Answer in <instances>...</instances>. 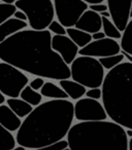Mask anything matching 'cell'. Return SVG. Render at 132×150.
I'll use <instances>...</instances> for the list:
<instances>
[{
  "instance_id": "cell-18",
  "label": "cell",
  "mask_w": 132,
  "mask_h": 150,
  "mask_svg": "<svg viewBox=\"0 0 132 150\" xmlns=\"http://www.w3.org/2000/svg\"><path fill=\"white\" fill-rule=\"evenodd\" d=\"M66 33L67 35L76 42V44L80 48L86 46L88 43H90L92 41V34L85 32L81 29H78L76 27H69L66 28Z\"/></svg>"
},
{
  "instance_id": "cell-39",
  "label": "cell",
  "mask_w": 132,
  "mask_h": 150,
  "mask_svg": "<svg viewBox=\"0 0 132 150\" xmlns=\"http://www.w3.org/2000/svg\"><path fill=\"white\" fill-rule=\"evenodd\" d=\"M0 1H2V2H4V3H11V4H14L17 0H0Z\"/></svg>"
},
{
  "instance_id": "cell-19",
  "label": "cell",
  "mask_w": 132,
  "mask_h": 150,
  "mask_svg": "<svg viewBox=\"0 0 132 150\" xmlns=\"http://www.w3.org/2000/svg\"><path fill=\"white\" fill-rule=\"evenodd\" d=\"M40 94L42 97L49 99H67L69 98L64 90L61 86H58L54 82L46 81L40 90Z\"/></svg>"
},
{
  "instance_id": "cell-2",
  "label": "cell",
  "mask_w": 132,
  "mask_h": 150,
  "mask_svg": "<svg viewBox=\"0 0 132 150\" xmlns=\"http://www.w3.org/2000/svg\"><path fill=\"white\" fill-rule=\"evenodd\" d=\"M74 119V104L67 99L40 103L25 117L16 141L26 149H37L67 136Z\"/></svg>"
},
{
  "instance_id": "cell-5",
  "label": "cell",
  "mask_w": 132,
  "mask_h": 150,
  "mask_svg": "<svg viewBox=\"0 0 132 150\" xmlns=\"http://www.w3.org/2000/svg\"><path fill=\"white\" fill-rule=\"evenodd\" d=\"M70 75L74 81L89 88H101L105 77L103 66L98 59L80 56L70 64Z\"/></svg>"
},
{
  "instance_id": "cell-23",
  "label": "cell",
  "mask_w": 132,
  "mask_h": 150,
  "mask_svg": "<svg viewBox=\"0 0 132 150\" xmlns=\"http://www.w3.org/2000/svg\"><path fill=\"white\" fill-rule=\"evenodd\" d=\"M102 29L104 34L106 35V37L113 38V39H121L122 38V33L119 30V28L115 25L111 20H109V18H104L102 17Z\"/></svg>"
},
{
  "instance_id": "cell-42",
  "label": "cell",
  "mask_w": 132,
  "mask_h": 150,
  "mask_svg": "<svg viewBox=\"0 0 132 150\" xmlns=\"http://www.w3.org/2000/svg\"><path fill=\"white\" fill-rule=\"evenodd\" d=\"M130 18H132V6H131V9H130Z\"/></svg>"
},
{
  "instance_id": "cell-29",
  "label": "cell",
  "mask_w": 132,
  "mask_h": 150,
  "mask_svg": "<svg viewBox=\"0 0 132 150\" xmlns=\"http://www.w3.org/2000/svg\"><path fill=\"white\" fill-rule=\"evenodd\" d=\"M44 77H40V76H37L36 78H34V79H32L31 81L29 82V86H31L33 90L35 91H40L41 90V88L44 86Z\"/></svg>"
},
{
  "instance_id": "cell-16",
  "label": "cell",
  "mask_w": 132,
  "mask_h": 150,
  "mask_svg": "<svg viewBox=\"0 0 132 150\" xmlns=\"http://www.w3.org/2000/svg\"><path fill=\"white\" fill-rule=\"evenodd\" d=\"M59 84L66 92L68 97L70 99H72V100H78V99L83 98V96L86 95L87 92L86 86L74 81L73 79L70 80L69 78L68 79H61L59 80Z\"/></svg>"
},
{
  "instance_id": "cell-22",
  "label": "cell",
  "mask_w": 132,
  "mask_h": 150,
  "mask_svg": "<svg viewBox=\"0 0 132 150\" xmlns=\"http://www.w3.org/2000/svg\"><path fill=\"white\" fill-rule=\"evenodd\" d=\"M120 45L123 52L132 54V18L131 20H129L125 30L122 33Z\"/></svg>"
},
{
  "instance_id": "cell-32",
  "label": "cell",
  "mask_w": 132,
  "mask_h": 150,
  "mask_svg": "<svg viewBox=\"0 0 132 150\" xmlns=\"http://www.w3.org/2000/svg\"><path fill=\"white\" fill-rule=\"evenodd\" d=\"M106 37V35L104 34L103 31H98V32H95V33L92 34V39L93 40H98V39H102V38Z\"/></svg>"
},
{
  "instance_id": "cell-12",
  "label": "cell",
  "mask_w": 132,
  "mask_h": 150,
  "mask_svg": "<svg viewBox=\"0 0 132 150\" xmlns=\"http://www.w3.org/2000/svg\"><path fill=\"white\" fill-rule=\"evenodd\" d=\"M52 47L61 56L65 63L70 65L74 61L78 54L80 47L76 42L66 35H56L52 36Z\"/></svg>"
},
{
  "instance_id": "cell-9",
  "label": "cell",
  "mask_w": 132,
  "mask_h": 150,
  "mask_svg": "<svg viewBox=\"0 0 132 150\" xmlns=\"http://www.w3.org/2000/svg\"><path fill=\"white\" fill-rule=\"evenodd\" d=\"M102 103L91 98H81L74 104V118L80 121H95L107 119Z\"/></svg>"
},
{
  "instance_id": "cell-34",
  "label": "cell",
  "mask_w": 132,
  "mask_h": 150,
  "mask_svg": "<svg viewBox=\"0 0 132 150\" xmlns=\"http://www.w3.org/2000/svg\"><path fill=\"white\" fill-rule=\"evenodd\" d=\"M121 52H122V54H124V57H125V59H127V61H128V62L132 63V54H127V52H123V50H121Z\"/></svg>"
},
{
  "instance_id": "cell-36",
  "label": "cell",
  "mask_w": 132,
  "mask_h": 150,
  "mask_svg": "<svg viewBox=\"0 0 132 150\" xmlns=\"http://www.w3.org/2000/svg\"><path fill=\"white\" fill-rule=\"evenodd\" d=\"M4 102H5V96L2 94V93L0 92V105L3 104Z\"/></svg>"
},
{
  "instance_id": "cell-27",
  "label": "cell",
  "mask_w": 132,
  "mask_h": 150,
  "mask_svg": "<svg viewBox=\"0 0 132 150\" xmlns=\"http://www.w3.org/2000/svg\"><path fill=\"white\" fill-rule=\"evenodd\" d=\"M66 147H68L67 140L62 139V140H60V141L56 142V143H53L48 146H44V147L37 148V149H32V150H63Z\"/></svg>"
},
{
  "instance_id": "cell-1",
  "label": "cell",
  "mask_w": 132,
  "mask_h": 150,
  "mask_svg": "<svg viewBox=\"0 0 132 150\" xmlns=\"http://www.w3.org/2000/svg\"><path fill=\"white\" fill-rule=\"evenodd\" d=\"M0 60L31 75L54 80L71 77L70 68L52 47L49 30L24 29L0 42Z\"/></svg>"
},
{
  "instance_id": "cell-26",
  "label": "cell",
  "mask_w": 132,
  "mask_h": 150,
  "mask_svg": "<svg viewBox=\"0 0 132 150\" xmlns=\"http://www.w3.org/2000/svg\"><path fill=\"white\" fill-rule=\"evenodd\" d=\"M48 30L53 34L56 35H66V28L62 25L59 21H55L53 20L52 23L50 24V26L48 27Z\"/></svg>"
},
{
  "instance_id": "cell-38",
  "label": "cell",
  "mask_w": 132,
  "mask_h": 150,
  "mask_svg": "<svg viewBox=\"0 0 132 150\" xmlns=\"http://www.w3.org/2000/svg\"><path fill=\"white\" fill-rule=\"evenodd\" d=\"M128 150H132V137L128 140Z\"/></svg>"
},
{
  "instance_id": "cell-11",
  "label": "cell",
  "mask_w": 132,
  "mask_h": 150,
  "mask_svg": "<svg viewBox=\"0 0 132 150\" xmlns=\"http://www.w3.org/2000/svg\"><path fill=\"white\" fill-rule=\"evenodd\" d=\"M132 0H107L111 19L121 32L125 30L130 20Z\"/></svg>"
},
{
  "instance_id": "cell-17",
  "label": "cell",
  "mask_w": 132,
  "mask_h": 150,
  "mask_svg": "<svg viewBox=\"0 0 132 150\" xmlns=\"http://www.w3.org/2000/svg\"><path fill=\"white\" fill-rule=\"evenodd\" d=\"M6 104L21 118H25L33 110V106L27 103L26 101H24L23 99L9 98L6 100Z\"/></svg>"
},
{
  "instance_id": "cell-30",
  "label": "cell",
  "mask_w": 132,
  "mask_h": 150,
  "mask_svg": "<svg viewBox=\"0 0 132 150\" xmlns=\"http://www.w3.org/2000/svg\"><path fill=\"white\" fill-rule=\"evenodd\" d=\"M89 8L92 9V11H96V13H100L104 11H107L108 7H107V4H104V3H95V4H90L89 5Z\"/></svg>"
},
{
  "instance_id": "cell-7",
  "label": "cell",
  "mask_w": 132,
  "mask_h": 150,
  "mask_svg": "<svg viewBox=\"0 0 132 150\" xmlns=\"http://www.w3.org/2000/svg\"><path fill=\"white\" fill-rule=\"evenodd\" d=\"M29 78L19 68L6 62L0 63V92L9 98H18Z\"/></svg>"
},
{
  "instance_id": "cell-24",
  "label": "cell",
  "mask_w": 132,
  "mask_h": 150,
  "mask_svg": "<svg viewBox=\"0 0 132 150\" xmlns=\"http://www.w3.org/2000/svg\"><path fill=\"white\" fill-rule=\"evenodd\" d=\"M125 57L122 52L118 54H113V56L108 57H103V58H99V62L101 63V65L103 66V68L106 70H111V69L115 68L116 66H118L119 64H121L124 61Z\"/></svg>"
},
{
  "instance_id": "cell-31",
  "label": "cell",
  "mask_w": 132,
  "mask_h": 150,
  "mask_svg": "<svg viewBox=\"0 0 132 150\" xmlns=\"http://www.w3.org/2000/svg\"><path fill=\"white\" fill-rule=\"evenodd\" d=\"M13 17L16 18V19H18V20H22V21H27V20H28L27 15H26L23 11H21V9H19V11H16Z\"/></svg>"
},
{
  "instance_id": "cell-6",
  "label": "cell",
  "mask_w": 132,
  "mask_h": 150,
  "mask_svg": "<svg viewBox=\"0 0 132 150\" xmlns=\"http://www.w3.org/2000/svg\"><path fill=\"white\" fill-rule=\"evenodd\" d=\"M15 5L27 15L31 29L46 30L54 20L55 8L52 0H17Z\"/></svg>"
},
{
  "instance_id": "cell-15",
  "label": "cell",
  "mask_w": 132,
  "mask_h": 150,
  "mask_svg": "<svg viewBox=\"0 0 132 150\" xmlns=\"http://www.w3.org/2000/svg\"><path fill=\"white\" fill-rule=\"evenodd\" d=\"M27 26H29V24L26 21L18 20L14 17L9 18L0 25V42L4 41L7 37L14 35L17 32L26 29Z\"/></svg>"
},
{
  "instance_id": "cell-3",
  "label": "cell",
  "mask_w": 132,
  "mask_h": 150,
  "mask_svg": "<svg viewBox=\"0 0 132 150\" xmlns=\"http://www.w3.org/2000/svg\"><path fill=\"white\" fill-rule=\"evenodd\" d=\"M102 104L111 120L132 129V63L122 62L105 74Z\"/></svg>"
},
{
  "instance_id": "cell-35",
  "label": "cell",
  "mask_w": 132,
  "mask_h": 150,
  "mask_svg": "<svg viewBox=\"0 0 132 150\" xmlns=\"http://www.w3.org/2000/svg\"><path fill=\"white\" fill-rule=\"evenodd\" d=\"M100 16L101 17H104V18H111V13H109V11L107 9V11H102V13H100Z\"/></svg>"
},
{
  "instance_id": "cell-40",
  "label": "cell",
  "mask_w": 132,
  "mask_h": 150,
  "mask_svg": "<svg viewBox=\"0 0 132 150\" xmlns=\"http://www.w3.org/2000/svg\"><path fill=\"white\" fill-rule=\"evenodd\" d=\"M11 150H26V148L25 147H23V146H18V147H15V148H13V149H11Z\"/></svg>"
},
{
  "instance_id": "cell-4",
  "label": "cell",
  "mask_w": 132,
  "mask_h": 150,
  "mask_svg": "<svg viewBox=\"0 0 132 150\" xmlns=\"http://www.w3.org/2000/svg\"><path fill=\"white\" fill-rule=\"evenodd\" d=\"M71 150H128L126 129L115 121H80L66 136Z\"/></svg>"
},
{
  "instance_id": "cell-33",
  "label": "cell",
  "mask_w": 132,
  "mask_h": 150,
  "mask_svg": "<svg viewBox=\"0 0 132 150\" xmlns=\"http://www.w3.org/2000/svg\"><path fill=\"white\" fill-rule=\"evenodd\" d=\"M88 4H95V3H102L104 0H84Z\"/></svg>"
},
{
  "instance_id": "cell-41",
  "label": "cell",
  "mask_w": 132,
  "mask_h": 150,
  "mask_svg": "<svg viewBox=\"0 0 132 150\" xmlns=\"http://www.w3.org/2000/svg\"><path fill=\"white\" fill-rule=\"evenodd\" d=\"M63 150H71V149H70V147H69V146H68V147L64 148V149H63Z\"/></svg>"
},
{
  "instance_id": "cell-8",
  "label": "cell",
  "mask_w": 132,
  "mask_h": 150,
  "mask_svg": "<svg viewBox=\"0 0 132 150\" xmlns=\"http://www.w3.org/2000/svg\"><path fill=\"white\" fill-rule=\"evenodd\" d=\"M55 15L65 28L74 27L81 16L89 8L84 0H54Z\"/></svg>"
},
{
  "instance_id": "cell-21",
  "label": "cell",
  "mask_w": 132,
  "mask_h": 150,
  "mask_svg": "<svg viewBox=\"0 0 132 150\" xmlns=\"http://www.w3.org/2000/svg\"><path fill=\"white\" fill-rule=\"evenodd\" d=\"M16 138L11 132L0 125V150H11L16 147Z\"/></svg>"
},
{
  "instance_id": "cell-37",
  "label": "cell",
  "mask_w": 132,
  "mask_h": 150,
  "mask_svg": "<svg viewBox=\"0 0 132 150\" xmlns=\"http://www.w3.org/2000/svg\"><path fill=\"white\" fill-rule=\"evenodd\" d=\"M126 135L128 138L132 137V129H126Z\"/></svg>"
},
{
  "instance_id": "cell-13",
  "label": "cell",
  "mask_w": 132,
  "mask_h": 150,
  "mask_svg": "<svg viewBox=\"0 0 132 150\" xmlns=\"http://www.w3.org/2000/svg\"><path fill=\"white\" fill-rule=\"evenodd\" d=\"M74 27L93 34L102 29V17L100 16V13L88 8L81 16Z\"/></svg>"
},
{
  "instance_id": "cell-28",
  "label": "cell",
  "mask_w": 132,
  "mask_h": 150,
  "mask_svg": "<svg viewBox=\"0 0 132 150\" xmlns=\"http://www.w3.org/2000/svg\"><path fill=\"white\" fill-rule=\"evenodd\" d=\"M85 96L88 98L94 99V100H99L102 97V90L100 88H92L87 91Z\"/></svg>"
},
{
  "instance_id": "cell-25",
  "label": "cell",
  "mask_w": 132,
  "mask_h": 150,
  "mask_svg": "<svg viewBox=\"0 0 132 150\" xmlns=\"http://www.w3.org/2000/svg\"><path fill=\"white\" fill-rule=\"evenodd\" d=\"M17 11V6L15 4H11V3H0V25L11 18Z\"/></svg>"
},
{
  "instance_id": "cell-14",
  "label": "cell",
  "mask_w": 132,
  "mask_h": 150,
  "mask_svg": "<svg viewBox=\"0 0 132 150\" xmlns=\"http://www.w3.org/2000/svg\"><path fill=\"white\" fill-rule=\"evenodd\" d=\"M0 125L9 132H17L22 125L21 117H19L9 105H0Z\"/></svg>"
},
{
  "instance_id": "cell-10",
  "label": "cell",
  "mask_w": 132,
  "mask_h": 150,
  "mask_svg": "<svg viewBox=\"0 0 132 150\" xmlns=\"http://www.w3.org/2000/svg\"><path fill=\"white\" fill-rule=\"evenodd\" d=\"M122 50L121 45L116 39L104 37L102 39L92 40L86 46L78 50L81 56H89L94 58H103V57L113 56L120 54Z\"/></svg>"
},
{
  "instance_id": "cell-20",
  "label": "cell",
  "mask_w": 132,
  "mask_h": 150,
  "mask_svg": "<svg viewBox=\"0 0 132 150\" xmlns=\"http://www.w3.org/2000/svg\"><path fill=\"white\" fill-rule=\"evenodd\" d=\"M20 98L23 99L27 103H29L32 106H38L42 101V95L38 93L37 91L33 90L31 86L28 84L23 88V91L20 94Z\"/></svg>"
}]
</instances>
